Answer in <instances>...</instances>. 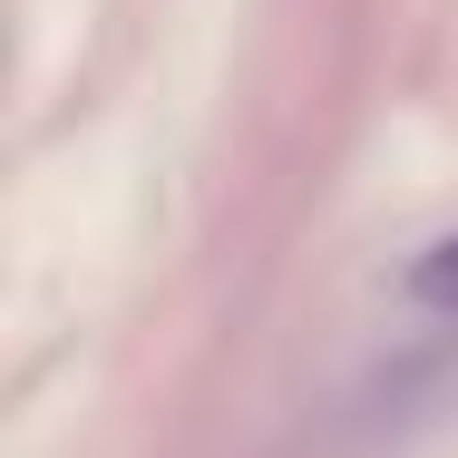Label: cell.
I'll list each match as a JSON object with an SVG mask.
<instances>
[{"label": "cell", "mask_w": 458, "mask_h": 458, "mask_svg": "<svg viewBox=\"0 0 458 458\" xmlns=\"http://www.w3.org/2000/svg\"><path fill=\"white\" fill-rule=\"evenodd\" d=\"M410 302H429V312H458V234H449V244H429V254L410 264Z\"/></svg>", "instance_id": "6da1fadb"}]
</instances>
